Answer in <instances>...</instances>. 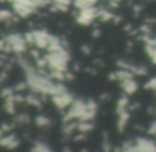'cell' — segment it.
<instances>
[{
	"label": "cell",
	"instance_id": "obj_11",
	"mask_svg": "<svg viewBox=\"0 0 156 152\" xmlns=\"http://www.w3.org/2000/svg\"><path fill=\"white\" fill-rule=\"evenodd\" d=\"M5 42L8 44H11V45H14L16 43H19V42H23L25 38L21 36L20 34H17V33H14V34H10L5 37Z\"/></svg>",
	"mask_w": 156,
	"mask_h": 152
},
{
	"label": "cell",
	"instance_id": "obj_36",
	"mask_svg": "<svg viewBox=\"0 0 156 152\" xmlns=\"http://www.w3.org/2000/svg\"><path fill=\"white\" fill-rule=\"evenodd\" d=\"M1 135H2V130H0V138H1Z\"/></svg>",
	"mask_w": 156,
	"mask_h": 152
},
{
	"label": "cell",
	"instance_id": "obj_26",
	"mask_svg": "<svg viewBox=\"0 0 156 152\" xmlns=\"http://www.w3.org/2000/svg\"><path fill=\"white\" fill-rule=\"evenodd\" d=\"M36 61H37V66H38L39 68H44L48 64V61H47V59H46V58H44V59H37Z\"/></svg>",
	"mask_w": 156,
	"mask_h": 152
},
{
	"label": "cell",
	"instance_id": "obj_35",
	"mask_svg": "<svg viewBox=\"0 0 156 152\" xmlns=\"http://www.w3.org/2000/svg\"><path fill=\"white\" fill-rule=\"evenodd\" d=\"M2 65H3V62H2L1 60H0V66H2Z\"/></svg>",
	"mask_w": 156,
	"mask_h": 152
},
{
	"label": "cell",
	"instance_id": "obj_17",
	"mask_svg": "<svg viewBox=\"0 0 156 152\" xmlns=\"http://www.w3.org/2000/svg\"><path fill=\"white\" fill-rule=\"evenodd\" d=\"M15 134H10V135L5 136V137L0 138V146L2 147H9V145L15 139Z\"/></svg>",
	"mask_w": 156,
	"mask_h": 152
},
{
	"label": "cell",
	"instance_id": "obj_15",
	"mask_svg": "<svg viewBox=\"0 0 156 152\" xmlns=\"http://www.w3.org/2000/svg\"><path fill=\"white\" fill-rule=\"evenodd\" d=\"M116 76H117V79L120 81H125L127 79H132V71H129V70H120V71L116 72Z\"/></svg>",
	"mask_w": 156,
	"mask_h": 152
},
{
	"label": "cell",
	"instance_id": "obj_12",
	"mask_svg": "<svg viewBox=\"0 0 156 152\" xmlns=\"http://www.w3.org/2000/svg\"><path fill=\"white\" fill-rule=\"evenodd\" d=\"M120 118H119V122H118V127H119L120 132H122L124 130L125 125H126V122L129 118V115L126 113V112H122V113H119Z\"/></svg>",
	"mask_w": 156,
	"mask_h": 152
},
{
	"label": "cell",
	"instance_id": "obj_24",
	"mask_svg": "<svg viewBox=\"0 0 156 152\" xmlns=\"http://www.w3.org/2000/svg\"><path fill=\"white\" fill-rule=\"evenodd\" d=\"M76 127H78V125H76V123H73V122L69 123V125H66V127L64 128V133H66V134L72 133V131H73Z\"/></svg>",
	"mask_w": 156,
	"mask_h": 152
},
{
	"label": "cell",
	"instance_id": "obj_2",
	"mask_svg": "<svg viewBox=\"0 0 156 152\" xmlns=\"http://www.w3.org/2000/svg\"><path fill=\"white\" fill-rule=\"evenodd\" d=\"M86 110H87V102L83 101L82 99H76L71 103V107H70L69 112L65 115L63 121L67 123L70 120L74 119V118H79L80 119L83 116V114L86 112Z\"/></svg>",
	"mask_w": 156,
	"mask_h": 152
},
{
	"label": "cell",
	"instance_id": "obj_20",
	"mask_svg": "<svg viewBox=\"0 0 156 152\" xmlns=\"http://www.w3.org/2000/svg\"><path fill=\"white\" fill-rule=\"evenodd\" d=\"M12 18V13L9 10H0V21L9 20Z\"/></svg>",
	"mask_w": 156,
	"mask_h": 152
},
{
	"label": "cell",
	"instance_id": "obj_13",
	"mask_svg": "<svg viewBox=\"0 0 156 152\" xmlns=\"http://www.w3.org/2000/svg\"><path fill=\"white\" fill-rule=\"evenodd\" d=\"M26 101H27L29 104L34 105V107H41V99H38L36 96H34V95H28V96L26 97Z\"/></svg>",
	"mask_w": 156,
	"mask_h": 152
},
{
	"label": "cell",
	"instance_id": "obj_22",
	"mask_svg": "<svg viewBox=\"0 0 156 152\" xmlns=\"http://www.w3.org/2000/svg\"><path fill=\"white\" fill-rule=\"evenodd\" d=\"M13 92H14V89H11V87H5V89H2L1 92H0V96L2 98H6L9 96H12Z\"/></svg>",
	"mask_w": 156,
	"mask_h": 152
},
{
	"label": "cell",
	"instance_id": "obj_32",
	"mask_svg": "<svg viewBox=\"0 0 156 152\" xmlns=\"http://www.w3.org/2000/svg\"><path fill=\"white\" fill-rule=\"evenodd\" d=\"M6 45L5 39H0V50H4V47Z\"/></svg>",
	"mask_w": 156,
	"mask_h": 152
},
{
	"label": "cell",
	"instance_id": "obj_34",
	"mask_svg": "<svg viewBox=\"0 0 156 152\" xmlns=\"http://www.w3.org/2000/svg\"><path fill=\"white\" fill-rule=\"evenodd\" d=\"M82 50H84L85 53H86V54H88V53H89V48L87 47V46H83V47H82Z\"/></svg>",
	"mask_w": 156,
	"mask_h": 152
},
{
	"label": "cell",
	"instance_id": "obj_7",
	"mask_svg": "<svg viewBox=\"0 0 156 152\" xmlns=\"http://www.w3.org/2000/svg\"><path fill=\"white\" fill-rule=\"evenodd\" d=\"M13 9H14V11L16 12L17 15H19L20 17H25V18L36 11L35 8H32V6H29L27 4H23L21 2L17 1L13 2Z\"/></svg>",
	"mask_w": 156,
	"mask_h": 152
},
{
	"label": "cell",
	"instance_id": "obj_33",
	"mask_svg": "<svg viewBox=\"0 0 156 152\" xmlns=\"http://www.w3.org/2000/svg\"><path fill=\"white\" fill-rule=\"evenodd\" d=\"M12 129V127H10V125H8V123H3L2 125V131H9V130H11Z\"/></svg>",
	"mask_w": 156,
	"mask_h": 152
},
{
	"label": "cell",
	"instance_id": "obj_21",
	"mask_svg": "<svg viewBox=\"0 0 156 152\" xmlns=\"http://www.w3.org/2000/svg\"><path fill=\"white\" fill-rule=\"evenodd\" d=\"M23 38H25L26 43H27L28 45H33V44H35V37H34L33 32H27L25 34V36H23Z\"/></svg>",
	"mask_w": 156,
	"mask_h": 152
},
{
	"label": "cell",
	"instance_id": "obj_3",
	"mask_svg": "<svg viewBox=\"0 0 156 152\" xmlns=\"http://www.w3.org/2000/svg\"><path fill=\"white\" fill-rule=\"evenodd\" d=\"M99 14H100V11L97 8H94V6L83 9V10L80 11V14H79L78 18H76V21L80 25L88 26L93 23V20L96 17H99Z\"/></svg>",
	"mask_w": 156,
	"mask_h": 152
},
{
	"label": "cell",
	"instance_id": "obj_27",
	"mask_svg": "<svg viewBox=\"0 0 156 152\" xmlns=\"http://www.w3.org/2000/svg\"><path fill=\"white\" fill-rule=\"evenodd\" d=\"M53 3H61V4H66V5H69L71 3L72 0H51Z\"/></svg>",
	"mask_w": 156,
	"mask_h": 152
},
{
	"label": "cell",
	"instance_id": "obj_29",
	"mask_svg": "<svg viewBox=\"0 0 156 152\" xmlns=\"http://www.w3.org/2000/svg\"><path fill=\"white\" fill-rule=\"evenodd\" d=\"M18 145H19V140L15 138V139L13 140V142L11 143L10 145H9L8 148H9V149H14V148H17V147H18Z\"/></svg>",
	"mask_w": 156,
	"mask_h": 152
},
{
	"label": "cell",
	"instance_id": "obj_5",
	"mask_svg": "<svg viewBox=\"0 0 156 152\" xmlns=\"http://www.w3.org/2000/svg\"><path fill=\"white\" fill-rule=\"evenodd\" d=\"M135 151H156V143L149 138L139 137L136 140Z\"/></svg>",
	"mask_w": 156,
	"mask_h": 152
},
{
	"label": "cell",
	"instance_id": "obj_23",
	"mask_svg": "<svg viewBox=\"0 0 156 152\" xmlns=\"http://www.w3.org/2000/svg\"><path fill=\"white\" fill-rule=\"evenodd\" d=\"M17 121L20 123H29L31 121V118H30V116L28 114H23V115H20L17 118Z\"/></svg>",
	"mask_w": 156,
	"mask_h": 152
},
{
	"label": "cell",
	"instance_id": "obj_25",
	"mask_svg": "<svg viewBox=\"0 0 156 152\" xmlns=\"http://www.w3.org/2000/svg\"><path fill=\"white\" fill-rule=\"evenodd\" d=\"M27 86H29L28 85V83H25V82H19L18 84L15 86V91L16 92H21V91H25L26 89H27Z\"/></svg>",
	"mask_w": 156,
	"mask_h": 152
},
{
	"label": "cell",
	"instance_id": "obj_18",
	"mask_svg": "<svg viewBox=\"0 0 156 152\" xmlns=\"http://www.w3.org/2000/svg\"><path fill=\"white\" fill-rule=\"evenodd\" d=\"M78 129L81 132H88L94 129V125L88 121H81L80 125H78Z\"/></svg>",
	"mask_w": 156,
	"mask_h": 152
},
{
	"label": "cell",
	"instance_id": "obj_10",
	"mask_svg": "<svg viewBox=\"0 0 156 152\" xmlns=\"http://www.w3.org/2000/svg\"><path fill=\"white\" fill-rule=\"evenodd\" d=\"M98 0H74V6L80 10L94 6Z\"/></svg>",
	"mask_w": 156,
	"mask_h": 152
},
{
	"label": "cell",
	"instance_id": "obj_28",
	"mask_svg": "<svg viewBox=\"0 0 156 152\" xmlns=\"http://www.w3.org/2000/svg\"><path fill=\"white\" fill-rule=\"evenodd\" d=\"M149 133L152 134V135H156V121L152 122L151 127L149 128Z\"/></svg>",
	"mask_w": 156,
	"mask_h": 152
},
{
	"label": "cell",
	"instance_id": "obj_6",
	"mask_svg": "<svg viewBox=\"0 0 156 152\" xmlns=\"http://www.w3.org/2000/svg\"><path fill=\"white\" fill-rule=\"evenodd\" d=\"M33 34L35 37V45L39 49H45L48 48L49 46V42H48V37H49V33L46 30H37L33 31Z\"/></svg>",
	"mask_w": 156,
	"mask_h": 152
},
{
	"label": "cell",
	"instance_id": "obj_8",
	"mask_svg": "<svg viewBox=\"0 0 156 152\" xmlns=\"http://www.w3.org/2000/svg\"><path fill=\"white\" fill-rule=\"evenodd\" d=\"M122 87H123L124 92L127 95H132L134 94L138 89V85L133 79H127L125 81H122Z\"/></svg>",
	"mask_w": 156,
	"mask_h": 152
},
{
	"label": "cell",
	"instance_id": "obj_9",
	"mask_svg": "<svg viewBox=\"0 0 156 152\" xmlns=\"http://www.w3.org/2000/svg\"><path fill=\"white\" fill-rule=\"evenodd\" d=\"M15 98L14 95L12 96H9L5 98V103H4V107H5V111L9 114H14L15 113Z\"/></svg>",
	"mask_w": 156,
	"mask_h": 152
},
{
	"label": "cell",
	"instance_id": "obj_30",
	"mask_svg": "<svg viewBox=\"0 0 156 152\" xmlns=\"http://www.w3.org/2000/svg\"><path fill=\"white\" fill-rule=\"evenodd\" d=\"M14 98L16 102H23V101H26V98L21 96V95H16V96H14Z\"/></svg>",
	"mask_w": 156,
	"mask_h": 152
},
{
	"label": "cell",
	"instance_id": "obj_19",
	"mask_svg": "<svg viewBox=\"0 0 156 152\" xmlns=\"http://www.w3.org/2000/svg\"><path fill=\"white\" fill-rule=\"evenodd\" d=\"M35 122H36V125H38V127H45V125H50V119L46 117V116L39 115L35 118Z\"/></svg>",
	"mask_w": 156,
	"mask_h": 152
},
{
	"label": "cell",
	"instance_id": "obj_31",
	"mask_svg": "<svg viewBox=\"0 0 156 152\" xmlns=\"http://www.w3.org/2000/svg\"><path fill=\"white\" fill-rule=\"evenodd\" d=\"M31 54H32V56H34L35 59H39V56H41V54H39V51L38 50H36V49H32L31 50Z\"/></svg>",
	"mask_w": 156,
	"mask_h": 152
},
{
	"label": "cell",
	"instance_id": "obj_16",
	"mask_svg": "<svg viewBox=\"0 0 156 152\" xmlns=\"http://www.w3.org/2000/svg\"><path fill=\"white\" fill-rule=\"evenodd\" d=\"M32 151H35V152H48V151H51V149H50L46 144H44V143L37 142V143H35V146H34V148L32 149Z\"/></svg>",
	"mask_w": 156,
	"mask_h": 152
},
{
	"label": "cell",
	"instance_id": "obj_1",
	"mask_svg": "<svg viewBox=\"0 0 156 152\" xmlns=\"http://www.w3.org/2000/svg\"><path fill=\"white\" fill-rule=\"evenodd\" d=\"M49 64V67L51 70H62L67 71V62L69 61L70 56L68 51L63 48L60 51L49 52L48 56H45Z\"/></svg>",
	"mask_w": 156,
	"mask_h": 152
},
{
	"label": "cell",
	"instance_id": "obj_14",
	"mask_svg": "<svg viewBox=\"0 0 156 152\" xmlns=\"http://www.w3.org/2000/svg\"><path fill=\"white\" fill-rule=\"evenodd\" d=\"M13 46V51L16 52V53H23L27 50V43L26 41L23 42H19V43L14 44Z\"/></svg>",
	"mask_w": 156,
	"mask_h": 152
},
{
	"label": "cell",
	"instance_id": "obj_37",
	"mask_svg": "<svg viewBox=\"0 0 156 152\" xmlns=\"http://www.w3.org/2000/svg\"><path fill=\"white\" fill-rule=\"evenodd\" d=\"M5 1V0H0V2H4Z\"/></svg>",
	"mask_w": 156,
	"mask_h": 152
},
{
	"label": "cell",
	"instance_id": "obj_4",
	"mask_svg": "<svg viewBox=\"0 0 156 152\" xmlns=\"http://www.w3.org/2000/svg\"><path fill=\"white\" fill-rule=\"evenodd\" d=\"M52 102H53L58 109L63 110L73 102V96H72L71 94H69V92H64V94H60V95H53V97H52Z\"/></svg>",
	"mask_w": 156,
	"mask_h": 152
}]
</instances>
